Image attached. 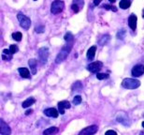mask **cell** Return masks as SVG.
I'll return each mask as SVG.
<instances>
[{"label": "cell", "mask_w": 144, "mask_h": 135, "mask_svg": "<svg viewBox=\"0 0 144 135\" xmlns=\"http://www.w3.org/2000/svg\"><path fill=\"white\" fill-rule=\"evenodd\" d=\"M72 46H73V43H68L67 45H65V46L61 49V51L59 52V54L57 55V56H56V58H55V63L60 64V63H62L63 61H65L66 58L68 57V55H69V53H70V51H71V49H72Z\"/></svg>", "instance_id": "cell-1"}, {"label": "cell", "mask_w": 144, "mask_h": 135, "mask_svg": "<svg viewBox=\"0 0 144 135\" xmlns=\"http://www.w3.org/2000/svg\"><path fill=\"white\" fill-rule=\"evenodd\" d=\"M122 85L126 89H136L140 85V82L132 78H125L122 82Z\"/></svg>", "instance_id": "cell-2"}, {"label": "cell", "mask_w": 144, "mask_h": 135, "mask_svg": "<svg viewBox=\"0 0 144 135\" xmlns=\"http://www.w3.org/2000/svg\"><path fill=\"white\" fill-rule=\"evenodd\" d=\"M17 19L19 23H20V25L21 27H23L24 30H28L31 26V20L27 16H25L24 14L23 13H18L17 15Z\"/></svg>", "instance_id": "cell-3"}, {"label": "cell", "mask_w": 144, "mask_h": 135, "mask_svg": "<svg viewBox=\"0 0 144 135\" xmlns=\"http://www.w3.org/2000/svg\"><path fill=\"white\" fill-rule=\"evenodd\" d=\"M64 8H65V3L62 0H55L51 3V12L52 14H58L63 11Z\"/></svg>", "instance_id": "cell-4"}, {"label": "cell", "mask_w": 144, "mask_h": 135, "mask_svg": "<svg viewBox=\"0 0 144 135\" xmlns=\"http://www.w3.org/2000/svg\"><path fill=\"white\" fill-rule=\"evenodd\" d=\"M38 55L40 63L42 64V65L43 64H46L47 61H48V57H49V49L47 47L40 48L38 52Z\"/></svg>", "instance_id": "cell-5"}, {"label": "cell", "mask_w": 144, "mask_h": 135, "mask_svg": "<svg viewBox=\"0 0 144 135\" xmlns=\"http://www.w3.org/2000/svg\"><path fill=\"white\" fill-rule=\"evenodd\" d=\"M103 67V63L100 62V61H96V62H93V63L89 64L87 66V69L89 70L90 72H93V73H97L99 72V70L102 68Z\"/></svg>", "instance_id": "cell-6"}, {"label": "cell", "mask_w": 144, "mask_h": 135, "mask_svg": "<svg viewBox=\"0 0 144 135\" xmlns=\"http://www.w3.org/2000/svg\"><path fill=\"white\" fill-rule=\"evenodd\" d=\"M132 75L134 77H140L144 74V66L143 65H136L133 67L131 70Z\"/></svg>", "instance_id": "cell-7"}, {"label": "cell", "mask_w": 144, "mask_h": 135, "mask_svg": "<svg viewBox=\"0 0 144 135\" xmlns=\"http://www.w3.org/2000/svg\"><path fill=\"white\" fill-rule=\"evenodd\" d=\"M11 133V131H10V128L9 126L5 123V121L3 119L0 120V134L2 135H9Z\"/></svg>", "instance_id": "cell-8"}, {"label": "cell", "mask_w": 144, "mask_h": 135, "mask_svg": "<svg viewBox=\"0 0 144 135\" xmlns=\"http://www.w3.org/2000/svg\"><path fill=\"white\" fill-rule=\"evenodd\" d=\"M98 130V127L96 126V125H93V126L87 127L83 129L81 131H80V135H91V134H95Z\"/></svg>", "instance_id": "cell-9"}, {"label": "cell", "mask_w": 144, "mask_h": 135, "mask_svg": "<svg viewBox=\"0 0 144 135\" xmlns=\"http://www.w3.org/2000/svg\"><path fill=\"white\" fill-rule=\"evenodd\" d=\"M70 102L68 101H62L58 103V111H59L60 114H65V110L69 109L70 108Z\"/></svg>", "instance_id": "cell-10"}, {"label": "cell", "mask_w": 144, "mask_h": 135, "mask_svg": "<svg viewBox=\"0 0 144 135\" xmlns=\"http://www.w3.org/2000/svg\"><path fill=\"white\" fill-rule=\"evenodd\" d=\"M117 121L119 123H121V124H123L124 126H129L130 125V121H129V118L125 114H123V113H121V114H119L117 115Z\"/></svg>", "instance_id": "cell-11"}, {"label": "cell", "mask_w": 144, "mask_h": 135, "mask_svg": "<svg viewBox=\"0 0 144 135\" xmlns=\"http://www.w3.org/2000/svg\"><path fill=\"white\" fill-rule=\"evenodd\" d=\"M59 111H57L56 109L54 108H48V109L44 110V114L47 115V116H49V117H58V115H59Z\"/></svg>", "instance_id": "cell-12"}, {"label": "cell", "mask_w": 144, "mask_h": 135, "mask_svg": "<svg viewBox=\"0 0 144 135\" xmlns=\"http://www.w3.org/2000/svg\"><path fill=\"white\" fill-rule=\"evenodd\" d=\"M137 22H138L137 16L135 14H131L128 18V25L132 30H136L137 28Z\"/></svg>", "instance_id": "cell-13"}, {"label": "cell", "mask_w": 144, "mask_h": 135, "mask_svg": "<svg viewBox=\"0 0 144 135\" xmlns=\"http://www.w3.org/2000/svg\"><path fill=\"white\" fill-rule=\"evenodd\" d=\"M18 71L23 78H26V79L30 78V71L27 68H19Z\"/></svg>", "instance_id": "cell-14"}, {"label": "cell", "mask_w": 144, "mask_h": 135, "mask_svg": "<svg viewBox=\"0 0 144 135\" xmlns=\"http://www.w3.org/2000/svg\"><path fill=\"white\" fill-rule=\"evenodd\" d=\"M110 35H108V34H106V35H103V36H101V38L98 39V44H99L100 46L106 45L107 43L110 41Z\"/></svg>", "instance_id": "cell-15"}, {"label": "cell", "mask_w": 144, "mask_h": 135, "mask_svg": "<svg viewBox=\"0 0 144 135\" xmlns=\"http://www.w3.org/2000/svg\"><path fill=\"white\" fill-rule=\"evenodd\" d=\"M96 47H90L89 50L87 51V58L90 59V60H93L95 58V55H96Z\"/></svg>", "instance_id": "cell-16"}, {"label": "cell", "mask_w": 144, "mask_h": 135, "mask_svg": "<svg viewBox=\"0 0 144 135\" xmlns=\"http://www.w3.org/2000/svg\"><path fill=\"white\" fill-rule=\"evenodd\" d=\"M28 64H29L32 74H36L37 73V60L36 59H30L28 61Z\"/></svg>", "instance_id": "cell-17"}, {"label": "cell", "mask_w": 144, "mask_h": 135, "mask_svg": "<svg viewBox=\"0 0 144 135\" xmlns=\"http://www.w3.org/2000/svg\"><path fill=\"white\" fill-rule=\"evenodd\" d=\"M35 102H36V100L34 98H28L27 100H25L22 103V106H23V108H28L31 105H33Z\"/></svg>", "instance_id": "cell-18"}, {"label": "cell", "mask_w": 144, "mask_h": 135, "mask_svg": "<svg viewBox=\"0 0 144 135\" xmlns=\"http://www.w3.org/2000/svg\"><path fill=\"white\" fill-rule=\"evenodd\" d=\"M2 58L4 59V60L9 61L10 59L12 58V54L10 53V51H9V50H7V49H5V50H3V54H2Z\"/></svg>", "instance_id": "cell-19"}, {"label": "cell", "mask_w": 144, "mask_h": 135, "mask_svg": "<svg viewBox=\"0 0 144 135\" xmlns=\"http://www.w3.org/2000/svg\"><path fill=\"white\" fill-rule=\"evenodd\" d=\"M119 6H120V8H123V9H127L131 6V1L130 0H121Z\"/></svg>", "instance_id": "cell-20"}, {"label": "cell", "mask_w": 144, "mask_h": 135, "mask_svg": "<svg viewBox=\"0 0 144 135\" xmlns=\"http://www.w3.org/2000/svg\"><path fill=\"white\" fill-rule=\"evenodd\" d=\"M82 89V84L80 81L75 82V84H72V91H81Z\"/></svg>", "instance_id": "cell-21"}, {"label": "cell", "mask_w": 144, "mask_h": 135, "mask_svg": "<svg viewBox=\"0 0 144 135\" xmlns=\"http://www.w3.org/2000/svg\"><path fill=\"white\" fill-rule=\"evenodd\" d=\"M58 131V129L56 127H51V128H49L45 131H43V134L44 135H49V134H52V133H55Z\"/></svg>", "instance_id": "cell-22"}, {"label": "cell", "mask_w": 144, "mask_h": 135, "mask_svg": "<svg viewBox=\"0 0 144 135\" xmlns=\"http://www.w3.org/2000/svg\"><path fill=\"white\" fill-rule=\"evenodd\" d=\"M64 38H65V40L68 42V43H73V41H74V37H73V35H72L71 33H69V32L65 35Z\"/></svg>", "instance_id": "cell-23"}, {"label": "cell", "mask_w": 144, "mask_h": 135, "mask_svg": "<svg viewBox=\"0 0 144 135\" xmlns=\"http://www.w3.org/2000/svg\"><path fill=\"white\" fill-rule=\"evenodd\" d=\"M125 34H126V31H125V29H121L118 31V33H117V35H116V37H117V38H119V39H123L124 37H125Z\"/></svg>", "instance_id": "cell-24"}, {"label": "cell", "mask_w": 144, "mask_h": 135, "mask_svg": "<svg viewBox=\"0 0 144 135\" xmlns=\"http://www.w3.org/2000/svg\"><path fill=\"white\" fill-rule=\"evenodd\" d=\"M22 38H23V35H22L21 32H15V33L12 34V38L15 39L16 41H21Z\"/></svg>", "instance_id": "cell-25"}, {"label": "cell", "mask_w": 144, "mask_h": 135, "mask_svg": "<svg viewBox=\"0 0 144 135\" xmlns=\"http://www.w3.org/2000/svg\"><path fill=\"white\" fill-rule=\"evenodd\" d=\"M96 78L98 80H105V79H108L109 78V74L107 73H96Z\"/></svg>", "instance_id": "cell-26"}, {"label": "cell", "mask_w": 144, "mask_h": 135, "mask_svg": "<svg viewBox=\"0 0 144 135\" xmlns=\"http://www.w3.org/2000/svg\"><path fill=\"white\" fill-rule=\"evenodd\" d=\"M81 101H82V99H81V96H76V97L73 99V104L74 105H79L81 102Z\"/></svg>", "instance_id": "cell-27"}, {"label": "cell", "mask_w": 144, "mask_h": 135, "mask_svg": "<svg viewBox=\"0 0 144 135\" xmlns=\"http://www.w3.org/2000/svg\"><path fill=\"white\" fill-rule=\"evenodd\" d=\"M9 51H10V53H11L12 55H14V54H16L18 51H19V49H18L17 45L12 44V45H10V47H9Z\"/></svg>", "instance_id": "cell-28"}, {"label": "cell", "mask_w": 144, "mask_h": 135, "mask_svg": "<svg viewBox=\"0 0 144 135\" xmlns=\"http://www.w3.org/2000/svg\"><path fill=\"white\" fill-rule=\"evenodd\" d=\"M71 8H72V10H73L75 13H78L80 10H81V8H80V7H79L77 4H75V3H73V4H72Z\"/></svg>", "instance_id": "cell-29"}, {"label": "cell", "mask_w": 144, "mask_h": 135, "mask_svg": "<svg viewBox=\"0 0 144 135\" xmlns=\"http://www.w3.org/2000/svg\"><path fill=\"white\" fill-rule=\"evenodd\" d=\"M103 8L105 9H110V10H112V11H117V8L115 7H112V6H109V5H104Z\"/></svg>", "instance_id": "cell-30"}, {"label": "cell", "mask_w": 144, "mask_h": 135, "mask_svg": "<svg viewBox=\"0 0 144 135\" xmlns=\"http://www.w3.org/2000/svg\"><path fill=\"white\" fill-rule=\"evenodd\" d=\"M44 30H45V27H44L43 25H40V26L36 27V32H37V33H43Z\"/></svg>", "instance_id": "cell-31"}, {"label": "cell", "mask_w": 144, "mask_h": 135, "mask_svg": "<svg viewBox=\"0 0 144 135\" xmlns=\"http://www.w3.org/2000/svg\"><path fill=\"white\" fill-rule=\"evenodd\" d=\"M73 3H75V4H77L80 8H82L83 7V4H84V2H83V0H74V2Z\"/></svg>", "instance_id": "cell-32"}, {"label": "cell", "mask_w": 144, "mask_h": 135, "mask_svg": "<svg viewBox=\"0 0 144 135\" xmlns=\"http://www.w3.org/2000/svg\"><path fill=\"white\" fill-rule=\"evenodd\" d=\"M106 134H107V135H108V134L117 135V132H116V131H106Z\"/></svg>", "instance_id": "cell-33"}, {"label": "cell", "mask_w": 144, "mask_h": 135, "mask_svg": "<svg viewBox=\"0 0 144 135\" xmlns=\"http://www.w3.org/2000/svg\"><path fill=\"white\" fill-rule=\"evenodd\" d=\"M101 1L102 0H94V4H95V6H98Z\"/></svg>", "instance_id": "cell-34"}, {"label": "cell", "mask_w": 144, "mask_h": 135, "mask_svg": "<svg viewBox=\"0 0 144 135\" xmlns=\"http://www.w3.org/2000/svg\"><path fill=\"white\" fill-rule=\"evenodd\" d=\"M32 112H33V110H27L25 112V115H28V114H32Z\"/></svg>", "instance_id": "cell-35"}, {"label": "cell", "mask_w": 144, "mask_h": 135, "mask_svg": "<svg viewBox=\"0 0 144 135\" xmlns=\"http://www.w3.org/2000/svg\"><path fill=\"white\" fill-rule=\"evenodd\" d=\"M109 1H110V3H114V2L116 1V0H109Z\"/></svg>", "instance_id": "cell-36"}, {"label": "cell", "mask_w": 144, "mask_h": 135, "mask_svg": "<svg viewBox=\"0 0 144 135\" xmlns=\"http://www.w3.org/2000/svg\"><path fill=\"white\" fill-rule=\"evenodd\" d=\"M142 17L144 18V9H143V11H142Z\"/></svg>", "instance_id": "cell-37"}, {"label": "cell", "mask_w": 144, "mask_h": 135, "mask_svg": "<svg viewBox=\"0 0 144 135\" xmlns=\"http://www.w3.org/2000/svg\"><path fill=\"white\" fill-rule=\"evenodd\" d=\"M142 127H143V128H144V121H143V122H142Z\"/></svg>", "instance_id": "cell-38"}, {"label": "cell", "mask_w": 144, "mask_h": 135, "mask_svg": "<svg viewBox=\"0 0 144 135\" xmlns=\"http://www.w3.org/2000/svg\"><path fill=\"white\" fill-rule=\"evenodd\" d=\"M35 1H37V0H35Z\"/></svg>", "instance_id": "cell-39"}]
</instances>
